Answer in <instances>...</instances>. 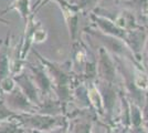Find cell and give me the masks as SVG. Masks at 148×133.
Instances as JSON below:
<instances>
[{"instance_id": "277c9868", "label": "cell", "mask_w": 148, "mask_h": 133, "mask_svg": "<svg viewBox=\"0 0 148 133\" xmlns=\"http://www.w3.org/2000/svg\"><path fill=\"white\" fill-rule=\"evenodd\" d=\"M34 73H36V80H37V84L38 87L40 88V90L45 93V94H48V92L50 91V89H51V81H50L49 76H45V73H44V70L40 67V68H37V69L34 70Z\"/></svg>"}, {"instance_id": "5b68a950", "label": "cell", "mask_w": 148, "mask_h": 133, "mask_svg": "<svg viewBox=\"0 0 148 133\" xmlns=\"http://www.w3.org/2000/svg\"><path fill=\"white\" fill-rule=\"evenodd\" d=\"M17 8L23 16V18L27 19V17L29 16V0H20Z\"/></svg>"}, {"instance_id": "3957f363", "label": "cell", "mask_w": 148, "mask_h": 133, "mask_svg": "<svg viewBox=\"0 0 148 133\" xmlns=\"http://www.w3.org/2000/svg\"><path fill=\"white\" fill-rule=\"evenodd\" d=\"M88 99H90V102L93 104V107L96 109V111H99V114L104 113V108L105 104L104 101H103V98L99 93V91L97 90V88L95 87H92V88L88 90Z\"/></svg>"}, {"instance_id": "6da1fadb", "label": "cell", "mask_w": 148, "mask_h": 133, "mask_svg": "<svg viewBox=\"0 0 148 133\" xmlns=\"http://www.w3.org/2000/svg\"><path fill=\"white\" fill-rule=\"evenodd\" d=\"M61 116H51L44 114H32L25 115V122L32 129H37L41 131H49L61 124Z\"/></svg>"}, {"instance_id": "7a4b0ae2", "label": "cell", "mask_w": 148, "mask_h": 133, "mask_svg": "<svg viewBox=\"0 0 148 133\" xmlns=\"http://www.w3.org/2000/svg\"><path fill=\"white\" fill-rule=\"evenodd\" d=\"M99 70L101 76L107 82H112L115 78V68L112 62L110 57L105 52L104 49H101L99 51Z\"/></svg>"}, {"instance_id": "52a82bcc", "label": "cell", "mask_w": 148, "mask_h": 133, "mask_svg": "<svg viewBox=\"0 0 148 133\" xmlns=\"http://www.w3.org/2000/svg\"><path fill=\"white\" fill-rule=\"evenodd\" d=\"M143 13H144L145 16H148V2L143 6Z\"/></svg>"}, {"instance_id": "8992f818", "label": "cell", "mask_w": 148, "mask_h": 133, "mask_svg": "<svg viewBox=\"0 0 148 133\" xmlns=\"http://www.w3.org/2000/svg\"><path fill=\"white\" fill-rule=\"evenodd\" d=\"M91 132V124L88 123H80L75 127L74 133H90Z\"/></svg>"}]
</instances>
